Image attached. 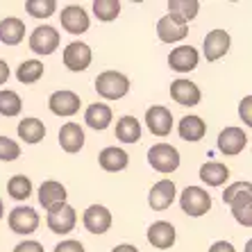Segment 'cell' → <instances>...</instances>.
Returning a JSON list of instances; mask_svg holds the SVG:
<instances>
[{
    "label": "cell",
    "instance_id": "cell-1",
    "mask_svg": "<svg viewBox=\"0 0 252 252\" xmlns=\"http://www.w3.org/2000/svg\"><path fill=\"white\" fill-rule=\"evenodd\" d=\"M95 91L105 100H121L129 94V80L118 70H105L95 77Z\"/></svg>",
    "mask_w": 252,
    "mask_h": 252
},
{
    "label": "cell",
    "instance_id": "cell-2",
    "mask_svg": "<svg viewBox=\"0 0 252 252\" xmlns=\"http://www.w3.org/2000/svg\"><path fill=\"white\" fill-rule=\"evenodd\" d=\"M148 164L155 170H159V173L168 175V173H175L180 168V153L170 143H155L148 150Z\"/></svg>",
    "mask_w": 252,
    "mask_h": 252
},
{
    "label": "cell",
    "instance_id": "cell-3",
    "mask_svg": "<svg viewBox=\"0 0 252 252\" xmlns=\"http://www.w3.org/2000/svg\"><path fill=\"white\" fill-rule=\"evenodd\" d=\"M48 211V218L46 223L50 227V232L55 234H68L75 229V223H77V214L75 209L68 205V202H59V205H53Z\"/></svg>",
    "mask_w": 252,
    "mask_h": 252
},
{
    "label": "cell",
    "instance_id": "cell-4",
    "mask_svg": "<svg viewBox=\"0 0 252 252\" xmlns=\"http://www.w3.org/2000/svg\"><path fill=\"white\" fill-rule=\"evenodd\" d=\"M180 207L187 216L200 218L211 209V195L200 187H187L180 195Z\"/></svg>",
    "mask_w": 252,
    "mask_h": 252
},
{
    "label": "cell",
    "instance_id": "cell-5",
    "mask_svg": "<svg viewBox=\"0 0 252 252\" xmlns=\"http://www.w3.org/2000/svg\"><path fill=\"white\" fill-rule=\"evenodd\" d=\"M59 48V32L50 25H39L30 34V50L36 55H53Z\"/></svg>",
    "mask_w": 252,
    "mask_h": 252
},
{
    "label": "cell",
    "instance_id": "cell-6",
    "mask_svg": "<svg viewBox=\"0 0 252 252\" xmlns=\"http://www.w3.org/2000/svg\"><path fill=\"white\" fill-rule=\"evenodd\" d=\"M7 223L16 234H32L39 227V214L32 207H14L7 216Z\"/></svg>",
    "mask_w": 252,
    "mask_h": 252
},
{
    "label": "cell",
    "instance_id": "cell-7",
    "mask_svg": "<svg viewBox=\"0 0 252 252\" xmlns=\"http://www.w3.org/2000/svg\"><path fill=\"white\" fill-rule=\"evenodd\" d=\"M48 107H50V112L55 114V116H75L77 112H80V107H82V100H80V95L73 94V91H66V89H62V91H55L50 98H48Z\"/></svg>",
    "mask_w": 252,
    "mask_h": 252
},
{
    "label": "cell",
    "instance_id": "cell-8",
    "mask_svg": "<svg viewBox=\"0 0 252 252\" xmlns=\"http://www.w3.org/2000/svg\"><path fill=\"white\" fill-rule=\"evenodd\" d=\"M189 34V23H184L182 18L173 16V14H166V16L159 18L157 23V36L164 43H177L187 39Z\"/></svg>",
    "mask_w": 252,
    "mask_h": 252
},
{
    "label": "cell",
    "instance_id": "cell-9",
    "mask_svg": "<svg viewBox=\"0 0 252 252\" xmlns=\"http://www.w3.org/2000/svg\"><path fill=\"white\" fill-rule=\"evenodd\" d=\"M94 59V53L91 48L82 41H73L64 48V66L73 73H80V70H87L89 64Z\"/></svg>",
    "mask_w": 252,
    "mask_h": 252
},
{
    "label": "cell",
    "instance_id": "cell-10",
    "mask_svg": "<svg viewBox=\"0 0 252 252\" xmlns=\"http://www.w3.org/2000/svg\"><path fill=\"white\" fill-rule=\"evenodd\" d=\"M229 46H232V39L225 30H211L209 34L205 36V43H202V53H205L207 62H218L220 57L229 53Z\"/></svg>",
    "mask_w": 252,
    "mask_h": 252
},
{
    "label": "cell",
    "instance_id": "cell-11",
    "mask_svg": "<svg viewBox=\"0 0 252 252\" xmlns=\"http://www.w3.org/2000/svg\"><path fill=\"white\" fill-rule=\"evenodd\" d=\"M248 146V134L241 127H225L218 134V150L225 157H236L243 153V148Z\"/></svg>",
    "mask_w": 252,
    "mask_h": 252
},
{
    "label": "cell",
    "instance_id": "cell-12",
    "mask_svg": "<svg viewBox=\"0 0 252 252\" xmlns=\"http://www.w3.org/2000/svg\"><path fill=\"white\" fill-rule=\"evenodd\" d=\"M146 125L155 136H168L173 129V114L164 105H153L146 112Z\"/></svg>",
    "mask_w": 252,
    "mask_h": 252
},
{
    "label": "cell",
    "instance_id": "cell-13",
    "mask_svg": "<svg viewBox=\"0 0 252 252\" xmlns=\"http://www.w3.org/2000/svg\"><path fill=\"white\" fill-rule=\"evenodd\" d=\"M170 98L182 107H195L202 98V94H200V87L195 82L180 77L175 82H170Z\"/></svg>",
    "mask_w": 252,
    "mask_h": 252
},
{
    "label": "cell",
    "instance_id": "cell-14",
    "mask_svg": "<svg viewBox=\"0 0 252 252\" xmlns=\"http://www.w3.org/2000/svg\"><path fill=\"white\" fill-rule=\"evenodd\" d=\"M175 182L173 180H159L153 189H150V193H148V205L153 207V211H164L173 205V200H175Z\"/></svg>",
    "mask_w": 252,
    "mask_h": 252
},
{
    "label": "cell",
    "instance_id": "cell-15",
    "mask_svg": "<svg viewBox=\"0 0 252 252\" xmlns=\"http://www.w3.org/2000/svg\"><path fill=\"white\" fill-rule=\"evenodd\" d=\"M82 223L91 234H105L107 229L112 227V211L102 205H91L84 211Z\"/></svg>",
    "mask_w": 252,
    "mask_h": 252
},
{
    "label": "cell",
    "instance_id": "cell-16",
    "mask_svg": "<svg viewBox=\"0 0 252 252\" xmlns=\"http://www.w3.org/2000/svg\"><path fill=\"white\" fill-rule=\"evenodd\" d=\"M59 21H62V28L70 34H84L89 30V14L80 5L64 7L62 14H59Z\"/></svg>",
    "mask_w": 252,
    "mask_h": 252
},
{
    "label": "cell",
    "instance_id": "cell-17",
    "mask_svg": "<svg viewBox=\"0 0 252 252\" xmlns=\"http://www.w3.org/2000/svg\"><path fill=\"white\" fill-rule=\"evenodd\" d=\"M200 55L193 46H177L168 55V66L177 73H191L198 66Z\"/></svg>",
    "mask_w": 252,
    "mask_h": 252
},
{
    "label": "cell",
    "instance_id": "cell-18",
    "mask_svg": "<svg viewBox=\"0 0 252 252\" xmlns=\"http://www.w3.org/2000/svg\"><path fill=\"white\" fill-rule=\"evenodd\" d=\"M177 234H175V227L166 220H157L148 227V241H150V246L157 248V250H168L173 248L175 243Z\"/></svg>",
    "mask_w": 252,
    "mask_h": 252
},
{
    "label": "cell",
    "instance_id": "cell-19",
    "mask_svg": "<svg viewBox=\"0 0 252 252\" xmlns=\"http://www.w3.org/2000/svg\"><path fill=\"white\" fill-rule=\"evenodd\" d=\"M59 146L66 153L75 155L84 148V129L77 123H66L59 129Z\"/></svg>",
    "mask_w": 252,
    "mask_h": 252
},
{
    "label": "cell",
    "instance_id": "cell-20",
    "mask_svg": "<svg viewBox=\"0 0 252 252\" xmlns=\"http://www.w3.org/2000/svg\"><path fill=\"white\" fill-rule=\"evenodd\" d=\"M84 121L91 129L95 132H102L112 125V107L105 105V102H94V105L87 107V112H84Z\"/></svg>",
    "mask_w": 252,
    "mask_h": 252
},
{
    "label": "cell",
    "instance_id": "cell-21",
    "mask_svg": "<svg viewBox=\"0 0 252 252\" xmlns=\"http://www.w3.org/2000/svg\"><path fill=\"white\" fill-rule=\"evenodd\" d=\"M223 202L232 209H241L246 205H252V184L250 182H234L225 189Z\"/></svg>",
    "mask_w": 252,
    "mask_h": 252
},
{
    "label": "cell",
    "instance_id": "cell-22",
    "mask_svg": "<svg viewBox=\"0 0 252 252\" xmlns=\"http://www.w3.org/2000/svg\"><path fill=\"white\" fill-rule=\"evenodd\" d=\"M98 161H100V168L102 170H107V173H118V170L127 168L129 157L125 150H121V148H116V146H109L98 155Z\"/></svg>",
    "mask_w": 252,
    "mask_h": 252
},
{
    "label": "cell",
    "instance_id": "cell-23",
    "mask_svg": "<svg viewBox=\"0 0 252 252\" xmlns=\"http://www.w3.org/2000/svg\"><path fill=\"white\" fill-rule=\"evenodd\" d=\"M25 36V23L16 16H7L0 21V41L5 46H18Z\"/></svg>",
    "mask_w": 252,
    "mask_h": 252
},
{
    "label": "cell",
    "instance_id": "cell-24",
    "mask_svg": "<svg viewBox=\"0 0 252 252\" xmlns=\"http://www.w3.org/2000/svg\"><path fill=\"white\" fill-rule=\"evenodd\" d=\"M39 202H41L43 209H50L53 205L66 202V189H64V184L57 182V180H46V182L39 187Z\"/></svg>",
    "mask_w": 252,
    "mask_h": 252
},
{
    "label": "cell",
    "instance_id": "cell-25",
    "mask_svg": "<svg viewBox=\"0 0 252 252\" xmlns=\"http://www.w3.org/2000/svg\"><path fill=\"white\" fill-rule=\"evenodd\" d=\"M229 177V168L220 161H207V164L200 166V180L207 184V187H220V184L227 182Z\"/></svg>",
    "mask_w": 252,
    "mask_h": 252
},
{
    "label": "cell",
    "instance_id": "cell-26",
    "mask_svg": "<svg viewBox=\"0 0 252 252\" xmlns=\"http://www.w3.org/2000/svg\"><path fill=\"white\" fill-rule=\"evenodd\" d=\"M177 132L184 141H200L207 134V123L200 116H184L177 125Z\"/></svg>",
    "mask_w": 252,
    "mask_h": 252
},
{
    "label": "cell",
    "instance_id": "cell-27",
    "mask_svg": "<svg viewBox=\"0 0 252 252\" xmlns=\"http://www.w3.org/2000/svg\"><path fill=\"white\" fill-rule=\"evenodd\" d=\"M18 136L25 141V143H39L46 136V125L39 121V118H23L18 123Z\"/></svg>",
    "mask_w": 252,
    "mask_h": 252
},
{
    "label": "cell",
    "instance_id": "cell-28",
    "mask_svg": "<svg viewBox=\"0 0 252 252\" xmlns=\"http://www.w3.org/2000/svg\"><path fill=\"white\" fill-rule=\"evenodd\" d=\"M116 139L123 143H139L141 141V123L134 116H123L116 123Z\"/></svg>",
    "mask_w": 252,
    "mask_h": 252
},
{
    "label": "cell",
    "instance_id": "cell-29",
    "mask_svg": "<svg viewBox=\"0 0 252 252\" xmlns=\"http://www.w3.org/2000/svg\"><path fill=\"white\" fill-rule=\"evenodd\" d=\"M198 9H200L198 0H168V14L182 18L184 23L193 21L198 16Z\"/></svg>",
    "mask_w": 252,
    "mask_h": 252
},
{
    "label": "cell",
    "instance_id": "cell-30",
    "mask_svg": "<svg viewBox=\"0 0 252 252\" xmlns=\"http://www.w3.org/2000/svg\"><path fill=\"white\" fill-rule=\"evenodd\" d=\"M16 77L21 84H34L43 77V64L39 59H25L23 64L18 66Z\"/></svg>",
    "mask_w": 252,
    "mask_h": 252
},
{
    "label": "cell",
    "instance_id": "cell-31",
    "mask_svg": "<svg viewBox=\"0 0 252 252\" xmlns=\"http://www.w3.org/2000/svg\"><path fill=\"white\" fill-rule=\"evenodd\" d=\"M21 109H23L21 95H18L16 91H12V89H2V91H0V114L7 118H12V116H18Z\"/></svg>",
    "mask_w": 252,
    "mask_h": 252
},
{
    "label": "cell",
    "instance_id": "cell-32",
    "mask_svg": "<svg viewBox=\"0 0 252 252\" xmlns=\"http://www.w3.org/2000/svg\"><path fill=\"white\" fill-rule=\"evenodd\" d=\"M7 191L14 200H28L32 195V182L25 175H12L7 182Z\"/></svg>",
    "mask_w": 252,
    "mask_h": 252
},
{
    "label": "cell",
    "instance_id": "cell-33",
    "mask_svg": "<svg viewBox=\"0 0 252 252\" xmlns=\"http://www.w3.org/2000/svg\"><path fill=\"white\" fill-rule=\"evenodd\" d=\"M94 14H95L98 21L109 23V21L118 18V14H121V2H118V0H95L94 2Z\"/></svg>",
    "mask_w": 252,
    "mask_h": 252
},
{
    "label": "cell",
    "instance_id": "cell-34",
    "mask_svg": "<svg viewBox=\"0 0 252 252\" xmlns=\"http://www.w3.org/2000/svg\"><path fill=\"white\" fill-rule=\"evenodd\" d=\"M25 9H28L30 16L34 18H50L57 12V2L55 0H28Z\"/></svg>",
    "mask_w": 252,
    "mask_h": 252
},
{
    "label": "cell",
    "instance_id": "cell-35",
    "mask_svg": "<svg viewBox=\"0 0 252 252\" xmlns=\"http://www.w3.org/2000/svg\"><path fill=\"white\" fill-rule=\"evenodd\" d=\"M21 157V146L14 139L0 136V161H14Z\"/></svg>",
    "mask_w": 252,
    "mask_h": 252
},
{
    "label": "cell",
    "instance_id": "cell-36",
    "mask_svg": "<svg viewBox=\"0 0 252 252\" xmlns=\"http://www.w3.org/2000/svg\"><path fill=\"white\" fill-rule=\"evenodd\" d=\"M232 214H234L236 223H241L243 227H252V205H246L241 209H232Z\"/></svg>",
    "mask_w": 252,
    "mask_h": 252
},
{
    "label": "cell",
    "instance_id": "cell-37",
    "mask_svg": "<svg viewBox=\"0 0 252 252\" xmlns=\"http://www.w3.org/2000/svg\"><path fill=\"white\" fill-rule=\"evenodd\" d=\"M239 114H241V118H243V123L252 125V98H250V95H246V98L241 100Z\"/></svg>",
    "mask_w": 252,
    "mask_h": 252
},
{
    "label": "cell",
    "instance_id": "cell-38",
    "mask_svg": "<svg viewBox=\"0 0 252 252\" xmlns=\"http://www.w3.org/2000/svg\"><path fill=\"white\" fill-rule=\"evenodd\" d=\"M55 252H84V246L80 241L68 239V241H62V243L55 248Z\"/></svg>",
    "mask_w": 252,
    "mask_h": 252
},
{
    "label": "cell",
    "instance_id": "cell-39",
    "mask_svg": "<svg viewBox=\"0 0 252 252\" xmlns=\"http://www.w3.org/2000/svg\"><path fill=\"white\" fill-rule=\"evenodd\" d=\"M14 252H46V250H43V246L39 241H23V243H18L14 248Z\"/></svg>",
    "mask_w": 252,
    "mask_h": 252
},
{
    "label": "cell",
    "instance_id": "cell-40",
    "mask_svg": "<svg viewBox=\"0 0 252 252\" xmlns=\"http://www.w3.org/2000/svg\"><path fill=\"white\" fill-rule=\"evenodd\" d=\"M209 252H236V248L232 246L229 241H216V243L209 248Z\"/></svg>",
    "mask_w": 252,
    "mask_h": 252
},
{
    "label": "cell",
    "instance_id": "cell-41",
    "mask_svg": "<svg viewBox=\"0 0 252 252\" xmlns=\"http://www.w3.org/2000/svg\"><path fill=\"white\" fill-rule=\"evenodd\" d=\"M7 80H9V66L0 59V84H5Z\"/></svg>",
    "mask_w": 252,
    "mask_h": 252
},
{
    "label": "cell",
    "instance_id": "cell-42",
    "mask_svg": "<svg viewBox=\"0 0 252 252\" xmlns=\"http://www.w3.org/2000/svg\"><path fill=\"white\" fill-rule=\"evenodd\" d=\"M112 252H139V248L129 246V243H123V246H116Z\"/></svg>",
    "mask_w": 252,
    "mask_h": 252
},
{
    "label": "cell",
    "instance_id": "cell-43",
    "mask_svg": "<svg viewBox=\"0 0 252 252\" xmlns=\"http://www.w3.org/2000/svg\"><path fill=\"white\" fill-rule=\"evenodd\" d=\"M5 216V207H2V200H0V218Z\"/></svg>",
    "mask_w": 252,
    "mask_h": 252
},
{
    "label": "cell",
    "instance_id": "cell-44",
    "mask_svg": "<svg viewBox=\"0 0 252 252\" xmlns=\"http://www.w3.org/2000/svg\"><path fill=\"white\" fill-rule=\"evenodd\" d=\"M250 248H252V241H248V246H246V252H252Z\"/></svg>",
    "mask_w": 252,
    "mask_h": 252
}]
</instances>
